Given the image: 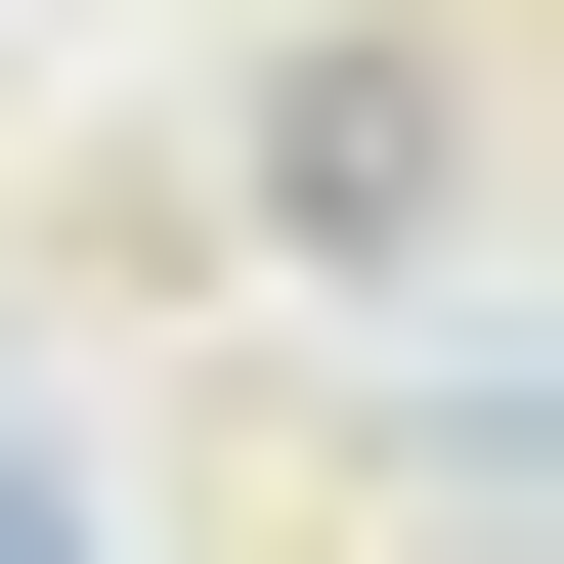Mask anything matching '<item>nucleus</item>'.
<instances>
[{
  "label": "nucleus",
  "mask_w": 564,
  "mask_h": 564,
  "mask_svg": "<svg viewBox=\"0 0 564 564\" xmlns=\"http://www.w3.org/2000/svg\"><path fill=\"white\" fill-rule=\"evenodd\" d=\"M0 564H87V434H0Z\"/></svg>",
  "instance_id": "obj_2"
},
{
  "label": "nucleus",
  "mask_w": 564,
  "mask_h": 564,
  "mask_svg": "<svg viewBox=\"0 0 564 564\" xmlns=\"http://www.w3.org/2000/svg\"><path fill=\"white\" fill-rule=\"evenodd\" d=\"M261 174H304V261H434V174H478V44H348V87H261Z\"/></svg>",
  "instance_id": "obj_1"
}]
</instances>
